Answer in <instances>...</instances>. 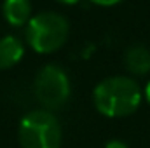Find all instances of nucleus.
<instances>
[{
    "instance_id": "f257e3e1",
    "label": "nucleus",
    "mask_w": 150,
    "mask_h": 148,
    "mask_svg": "<svg viewBox=\"0 0 150 148\" xmlns=\"http://www.w3.org/2000/svg\"><path fill=\"white\" fill-rule=\"evenodd\" d=\"M142 103V89L129 77H108L94 89V105L107 117H126Z\"/></svg>"
},
{
    "instance_id": "f03ea898",
    "label": "nucleus",
    "mask_w": 150,
    "mask_h": 148,
    "mask_svg": "<svg viewBox=\"0 0 150 148\" xmlns=\"http://www.w3.org/2000/svg\"><path fill=\"white\" fill-rule=\"evenodd\" d=\"M26 38L40 54L54 52L68 38V21L58 12H40L28 21Z\"/></svg>"
},
{
    "instance_id": "7ed1b4c3",
    "label": "nucleus",
    "mask_w": 150,
    "mask_h": 148,
    "mask_svg": "<svg viewBox=\"0 0 150 148\" xmlns=\"http://www.w3.org/2000/svg\"><path fill=\"white\" fill-rule=\"evenodd\" d=\"M19 143L23 148H61V125L49 111H30L19 124Z\"/></svg>"
},
{
    "instance_id": "20e7f679",
    "label": "nucleus",
    "mask_w": 150,
    "mask_h": 148,
    "mask_svg": "<svg viewBox=\"0 0 150 148\" xmlns=\"http://www.w3.org/2000/svg\"><path fill=\"white\" fill-rule=\"evenodd\" d=\"M35 96L45 108H61L70 98V80L65 70L56 65L44 66L35 78Z\"/></svg>"
},
{
    "instance_id": "39448f33",
    "label": "nucleus",
    "mask_w": 150,
    "mask_h": 148,
    "mask_svg": "<svg viewBox=\"0 0 150 148\" xmlns=\"http://www.w3.org/2000/svg\"><path fill=\"white\" fill-rule=\"evenodd\" d=\"M126 68L134 75H147L150 72V51L145 45H133L124 54Z\"/></svg>"
},
{
    "instance_id": "423d86ee",
    "label": "nucleus",
    "mask_w": 150,
    "mask_h": 148,
    "mask_svg": "<svg viewBox=\"0 0 150 148\" xmlns=\"http://www.w3.org/2000/svg\"><path fill=\"white\" fill-rule=\"evenodd\" d=\"M4 18L12 26H23L30 21V0H4Z\"/></svg>"
},
{
    "instance_id": "0eeeda50",
    "label": "nucleus",
    "mask_w": 150,
    "mask_h": 148,
    "mask_svg": "<svg viewBox=\"0 0 150 148\" xmlns=\"http://www.w3.org/2000/svg\"><path fill=\"white\" fill-rule=\"evenodd\" d=\"M23 54H25V47H23L19 38L16 37L0 38V70L11 68L16 63H19Z\"/></svg>"
},
{
    "instance_id": "6e6552de",
    "label": "nucleus",
    "mask_w": 150,
    "mask_h": 148,
    "mask_svg": "<svg viewBox=\"0 0 150 148\" xmlns=\"http://www.w3.org/2000/svg\"><path fill=\"white\" fill-rule=\"evenodd\" d=\"M91 2H94V4H98V5L108 7V5H115V4H119V2H122V0H91Z\"/></svg>"
},
{
    "instance_id": "1a4fd4ad",
    "label": "nucleus",
    "mask_w": 150,
    "mask_h": 148,
    "mask_svg": "<svg viewBox=\"0 0 150 148\" xmlns=\"http://www.w3.org/2000/svg\"><path fill=\"white\" fill-rule=\"evenodd\" d=\"M145 98H147V101L150 103V82L147 84V87H145Z\"/></svg>"
},
{
    "instance_id": "9d476101",
    "label": "nucleus",
    "mask_w": 150,
    "mask_h": 148,
    "mask_svg": "<svg viewBox=\"0 0 150 148\" xmlns=\"http://www.w3.org/2000/svg\"><path fill=\"white\" fill-rule=\"evenodd\" d=\"M58 2H61V4H77L79 0H58Z\"/></svg>"
}]
</instances>
